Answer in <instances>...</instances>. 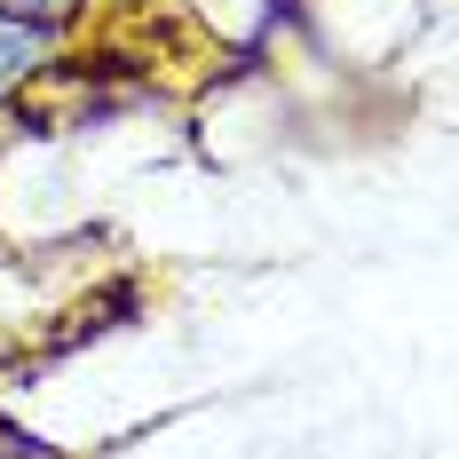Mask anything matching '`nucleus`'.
Segmentation results:
<instances>
[{"mask_svg":"<svg viewBox=\"0 0 459 459\" xmlns=\"http://www.w3.org/2000/svg\"><path fill=\"white\" fill-rule=\"evenodd\" d=\"M64 317H72V325H56V333H48V357H64V349H80V341H103V333L143 325V317H151V285H143L135 270H111V277H95Z\"/></svg>","mask_w":459,"mask_h":459,"instance_id":"1","label":"nucleus"},{"mask_svg":"<svg viewBox=\"0 0 459 459\" xmlns=\"http://www.w3.org/2000/svg\"><path fill=\"white\" fill-rule=\"evenodd\" d=\"M56 32H40V24H16V16H0V95L32 88L48 64H56Z\"/></svg>","mask_w":459,"mask_h":459,"instance_id":"2","label":"nucleus"},{"mask_svg":"<svg viewBox=\"0 0 459 459\" xmlns=\"http://www.w3.org/2000/svg\"><path fill=\"white\" fill-rule=\"evenodd\" d=\"M103 0H0V16H16V24H40L56 40H80V24H88Z\"/></svg>","mask_w":459,"mask_h":459,"instance_id":"3","label":"nucleus"}]
</instances>
